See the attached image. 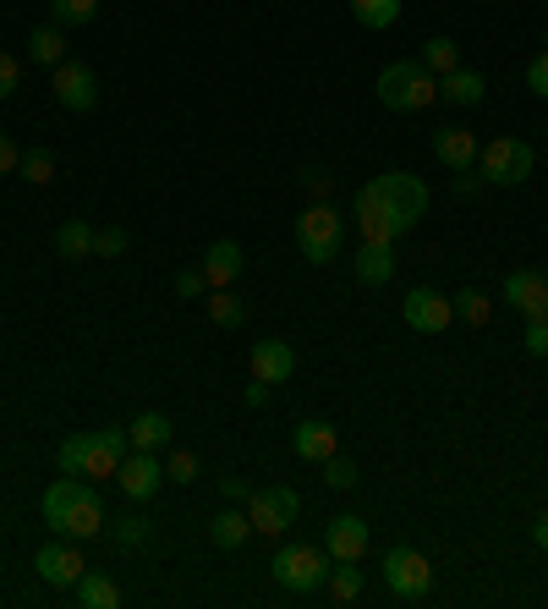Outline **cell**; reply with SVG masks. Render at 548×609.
I'll return each instance as SVG.
<instances>
[{"mask_svg": "<svg viewBox=\"0 0 548 609\" xmlns=\"http://www.w3.org/2000/svg\"><path fill=\"white\" fill-rule=\"evenodd\" d=\"M373 88H379V105H384V111H401V116L428 111V105L439 99V77H433L422 61H390Z\"/></svg>", "mask_w": 548, "mask_h": 609, "instance_id": "6da1fadb", "label": "cell"}, {"mask_svg": "<svg viewBox=\"0 0 548 609\" xmlns=\"http://www.w3.org/2000/svg\"><path fill=\"white\" fill-rule=\"evenodd\" d=\"M329 549H318V544H285V549H274V582L280 588H291V594H318L324 588V577H329Z\"/></svg>", "mask_w": 548, "mask_h": 609, "instance_id": "7a4b0ae2", "label": "cell"}, {"mask_svg": "<svg viewBox=\"0 0 548 609\" xmlns=\"http://www.w3.org/2000/svg\"><path fill=\"white\" fill-rule=\"evenodd\" d=\"M362 192H368V198H379V203H384V209L407 225V231L422 220V214H428V187H422L411 170H384V176L362 181Z\"/></svg>", "mask_w": 548, "mask_h": 609, "instance_id": "3957f363", "label": "cell"}, {"mask_svg": "<svg viewBox=\"0 0 548 609\" xmlns=\"http://www.w3.org/2000/svg\"><path fill=\"white\" fill-rule=\"evenodd\" d=\"M477 159H483V181H494V187H521L533 176V165H538L527 138H494Z\"/></svg>", "mask_w": 548, "mask_h": 609, "instance_id": "277c9868", "label": "cell"}, {"mask_svg": "<svg viewBox=\"0 0 548 609\" xmlns=\"http://www.w3.org/2000/svg\"><path fill=\"white\" fill-rule=\"evenodd\" d=\"M296 248L307 264H329L340 253V214L329 203H313L302 220H296Z\"/></svg>", "mask_w": 548, "mask_h": 609, "instance_id": "5b68a950", "label": "cell"}, {"mask_svg": "<svg viewBox=\"0 0 548 609\" xmlns=\"http://www.w3.org/2000/svg\"><path fill=\"white\" fill-rule=\"evenodd\" d=\"M296 511H302V500H296L291 483L253 489V500H247V522H253V533H264V538H280V533L296 522Z\"/></svg>", "mask_w": 548, "mask_h": 609, "instance_id": "8992f818", "label": "cell"}, {"mask_svg": "<svg viewBox=\"0 0 548 609\" xmlns=\"http://www.w3.org/2000/svg\"><path fill=\"white\" fill-rule=\"evenodd\" d=\"M384 582H390V594H396V599L417 605V599L433 588V566H428V555H422V549L396 544V549L384 555Z\"/></svg>", "mask_w": 548, "mask_h": 609, "instance_id": "52a82bcc", "label": "cell"}, {"mask_svg": "<svg viewBox=\"0 0 548 609\" xmlns=\"http://www.w3.org/2000/svg\"><path fill=\"white\" fill-rule=\"evenodd\" d=\"M50 94H55L61 111H94V105H99V77H94V66H83V61H61V66L50 72Z\"/></svg>", "mask_w": 548, "mask_h": 609, "instance_id": "ba28073f", "label": "cell"}, {"mask_svg": "<svg viewBox=\"0 0 548 609\" xmlns=\"http://www.w3.org/2000/svg\"><path fill=\"white\" fill-rule=\"evenodd\" d=\"M105 527H110V522H105V500L83 483V489H77V500H72V511L61 516V527H55V533H61V538H72V544H83V538H99Z\"/></svg>", "mask_w": 548, "mask_h": 609, "instance_id": "9c48e42d", "label": "cell"}, {"mask_svg": "<svg viewBox=\"0 0 548 609\" xmlns=\"http://www.w3.org/2000/svg\"><path fill=\"white\" fill-rule=\"evenodd\" d=\"M116 483H122V494L127 500H154L159 494V483H165V466L154 451H127L122 466H116Z\"/></svg>", "mask_w": 548, "mask_h": 609, "instance_id": "30bf717a", "label": "cell"}, {"mask_svg": "<svg viewBox=\"0 0 548 609\" xmlns=\"http://www.w3.org/2000/svg\"><path fill=\"white\" fill-rule=\"evenodd\" d=\"M401 307H407V324L417 335H439V329H450V318H455L450 297H439L433 286H411Z\"/></svg>", "mask_w": 548, "mask_h": 609, "instance_id": "8fae6325", "label": "cell"}, {"mask_svg": "<svg viewBox=\"0 0 548 609\" xmlns=\"http://www.w3.org/2000/svg\"><path fill=\"white\" fill-rule=\"evenodd\" d=\"M368 538H373L368 522L351 516V511L335 516V522L324 527V549H329V560H362V555H368Z\"/></svg>", "mask_w": 548, "mask_h": 609, "instance_id": "7c38bea8", "label": "cell"}, {"mask_svg": "<svg viewBox=\"0 0 548 609\" xmlns=\"http://www.w3.org/2000/svg\"><path fill=\"white\" fill-rule=\"evenodd\" d=\"M33 571H39L50 588H77V577H83L88 566H83V555H77L72 544H44V549L33 555Z\"/></svg>", "mask_w": 548, "mask_h": 609, "instance_id": "4fadbf2b", "label": "cell"}, {"mask_svg": "<svg viewBox=\"0 0 548 609\" xmlns=\"http://www.w3.org/2000/svg\"><path fill=\"white\" fill-rule=\"evenodd\" d=\"M505 303L516 307L521 318H544L548 313V275H538V270L505 275Z\"/></svg>", "mask_w": 548, "mask_h": 609, "instance_id": "5bb4252c", "label": "cell"}, {"mask_svg": "<svg viewBox=\"0 0 548 609\" xmlns=\"http://www.w3.org/2000/svg\"><path fill=\"white\" fill-rule=\"evenodd\" d=\"M291 451L302 461H318V466H324V461L340 451V434H335V423H324V418H302V423L291 429Z\"/></svg>", "mask_w": 548, "mask_h": 609, "instance_id": "9a60e30c", "label": "cell"}, {"mask_svg": "<svg viewBox=\"0 0 548 609\" xmlns=\"http://www.w3.org/2000/svg\"><path fill=\"white\" fill-rule=\"evenodd\" d=\"M357 225H362V242H396V237H407V225L379 198H368L362 187H357Z\"/></svg>", "mask_w": 548, "mask_h": 609, "instance_id": "2e32d148", "label": "cell"}, {"mask_svg": "<svg viewBox=\"0 0 548 609\" xmlns=\"http://www.w3.org/2000/svg\"><path fill=\"white\" fill-rule=\"evenodd\" d=\"M291 374H296V351H291L285 340H259V346H253V379L285 385Z\"/></svg>", "mask_w": 548, "mask_h": 609, "instance_id": "e0dca14e", "label": "cell"}, {"mask_svg": "<svg viewBox=\"0 0 548 609\" xmlns=\"http://www.w3.org/2000/svg\"><path fill=\"white\" fill-rule=\"evenodd\" d=\"M433 159H439V165H450V170H472V159H477V138H472L466 127H444V133H433Z\"/></svg>", "mask_w": 548, "mask_h": 609, "instance_id": "ac0fdd59", "label": "cell"}, {"mask_svg": "<svg viewBox=\"0 0 548 609\" xmlns=\"http://www.w3.org/2000/svg\"><path fill=\"white\" fill-rule=\"evenodd\" d=\"M242 270H247V253H242L236 242H214V248L203 253V275H209V286H236Z\"/></svg>", "mask_w": 548, "mask_h": 609, "instance_id": "d6986e66", "label": "cell"}, {"mask_svg": "<svg viewBox=\"0 0 548 609\" xmlns=\"http://www.w3.org/2000/svg\"><path fill=\"white\" fill-rule=\"evenodd\" d=\"M390 275H396V242H362L357 281L362 286H390Z\"/></svg>", "mask_w": 548, "mask_h": 609, "instance_id": "ffe728a7", "label": "cell"}, {"mask_svg": "<svg viewBox=\"0 0 548 609\" xmlns=\"http://www.w3.org/2000/svg\"><path fill=\"white\" fill-rule=\"evenodd\" d=\"M324 594L335 605H357L362 599V560H335L329 577H324Z\"/></svg>", "mask_w": 548, "mask_h": 609, "instance_id": "44dd1931", "label": "cell"}, {"mask_svg": "<svg viewBox=\"0 0 548 609\" xmlns=\"http://www.w3.org/2000/svg\"><path fill=\"white\" fill-rule=\"evenodd\" d=\"M483 72H466V66H455V72H444L439 77V99H450V105H477L483 99Z\"/></svg>", "mask_w": 548, "mask_h": 609, "instance_id": "7402d4cb", "label": "cell"}, {"mask_svg": "<svg viewBox=\"0 0 548 609\" xmlns=\"http://www.w3.org/2000/svg\"><path fill=\"white\" fill-rule=\"evenodd\" d=\"M72 594H77V605H83V609H116V605H122V588H116L105 571H83Z\"/></svg>", "mask_w": 548, "mask_h": 609, "instance_id": "603a6c76", "label": "cell"}, {"mask_svg": "<svg viewBox=\"0 0 548 609\" xmlns=\"http://www.w3.org/2000/svg\"><path fill=\"white\" fill-rule=\"evenodd\" d=\"M61 55H66V39H61V22H44V28H33L28 33V61H39V66H61Z\"/></svg>", "mask_w": 548, "mask_h": 609, "instance_id": "cb8c5ba5", "label": "cell"}, {"mask_svg": "<svg viewBox=\"0 0 548 609\" xmlns=\"http://www.w3.org/2000/svg\"><path fill=\"white\" fill-rule=\"evenodd\" d=\"M209 538H214V549H242V544L253 538L247 511H220V516L209 522Z\"/></svg>", "mask_w": 548, "mask_h": 609, "instance_id": "d4e9b609", "label": "cell"}, {"mask_svg": "<svg viewBox=\"0 0 548 609\" xmlns=\"http://www.w3.org/2000/svg\"><path fill=\"white\" fill-rule=\"evenodd\" d=\"M127 434H133V451H165L170 445V418L165 412H137Z\"/></svg>", "mask_w": 548, "mask_h": 609, "instance_id": "484cf974", "label": "cell"}, {"mask_svg": "<svg viewBox=\"0 0 548 609\" xmlns=\"http://www.w3.org/2000/svg\"><path fill=\"white\" fill-rule=\"evenodd\" d=\"M55 253H61V259H88V253H94V225H88V220H66V225L55 231Z\"/></svg>", "mask_w": 548, "mask_h": 609, "instance_id": "4316f807", "label": "cell"}, {"mask_svg": "<svg viewBox=\"0 0 548 609\" xmlns=\"http://www.w3.org/2000/svg\"><path fill=\"white\" fill-rule=\"evenodd\" d=\"M77 489H83V477H72V472H61V483H50V489H44V522H50V527H61V516L72 511Z\"/></svg>", "mask_w": 548, "mask_h": 609, "instance_id": "83f0119b", "label": "cell"}, {"mask_svg": "<svg viewBox=\"0 0 548 609\" xmlns=\"http://www.w3.org/2000/svg\"><path fill=\"white\" fill-rule=\"evenodd\" d=\"M417 61H422L433 77H444V72H455V66H461V44H455V39H428Z\"/></svg>", "mask_w": 548, "mask_h": 609, "instance_id": "f1b7e54d", "label": "cell"}, {"mask_svg": "<svg viewBox=\"0 0 548 609\" xmlns=\"http://www.w3.org/2000/svg\"><path fill=\"white\" fill-rule=\"evenodd\" d=\"M105 533H110V544H116V549H143V544H148V533H154V522H148V516H122V522H110V527H105Z\"/></svg>", "mask_w": 548, "mask_h": 609, "instance_id": "f546056e", "label": "cell"}, {"mask_svg": "<svg viewBox=\"0 0 548 609\" xmlns=\"http://www.w3.org/2000/svg\"><path fill=\"white\" fill-rule=\"evenodd\" d=\"M351 17L362 28H390L401 17V0H351Z\"/></svg>", "mask_w": 548, "mask_h": 609, "instance_id": "4dcf8cb0", "label": "cell"}, {"mask_svg": "<svg viewBox=\"0 0 548 609\" xmlns=\"http://www.w3.org/2000/svg\"><path fill=\"white\" fill-rule=\"evenodd\" d=\"M209 318H214L220 329H242V324H247V307L231 297V286H220V292L209 297Z\"/></svg>", "mask_w": 548, "mask_h": 609, "instance_id": "1f68e13d", "label": "cell"}, {"mask_svg": "<svg viewBox=\"0 0 548 609\" xmlns=\"http://www.w3.org/2000/svg\"><path fill=\"white\" fill-rule=\"evenodd\" d=\"M50 11H55L61 28H83V22L99 17V0H50Z\"/></svg>", "mask_w": 548, "mask_h": 609, "instance_id": "d6a6232c", "label": "cell"}, {"mask_svg": "<svg viewBox=\"0 0 548 609\" xmlns=\"http://www.w3.org/2000/svg\"><path fill=\"white\" fill-rule=\"evenodd\" d=\"M450 307H455V318H466V324H488V313H494V303H488L483 292H472V286H466V292H455Z\"/></svg>", "mask_w": 548, "mask_h": 609, "instance_id": "836d02e7", "label": "cell"}, {"mask_svg": "<svg viewBox=\"0 0 548 609\" xmlns=\"http://www.w3.org/2000/svg\"><path fill=\"white\" fill-rule=\"evenodd\" d=\"M17 176H22V181H33V187H44V181L55 176V154H50V149H28V154H22V165H17Z\"/></svg>", "mask_w": 548, "mask_h": 609, "instance_id": "e575fe53", "label": "cell"}, {"mask_svg": "<svg viewBox=\"0 0 548 609\" xmlns=\"http://www.w3.org/2000/svg\"><path fill=\"white\" fill-rule=\"evenodd\" d=\"M324 483H329V489H340V494H346V489H357V461L335 451V456L324 461Z\"/></svg>", "mask_w": 548, "mask_h": 609, "instance_id": "d590c367", "label": "cell"}, {"mask_svg": "<svg viewBox=\"0 0 548 609\" xmlns=\"http://www.w3.org/2000/svg\"><path fill=\"white\" fill-rule=\"evenodd\" d=\"M83 456H88V434H72V440H61L55 466H61V472H72V477H83Z\"/></svg>", "mask_w": 548, "mask_h": 609, "instance_id": "8d00e7d4", "label": "cell"}, {"mask_svg": "<svg viewBox=\"0 0 548 609\" xmlns=\"http://www.w3.org/2000/svg\"><path fill=\"white\" fill-rule=\"evenodd\" d=\"M94 253H99V259H122V253H127V231H122V225L94 231Z\"/></svg>", "mask_w": 548, "mask_h": 609, "instance_id": "74e56055", "label": "cell"}, {"mask_svg": "<svg viewBox=\"0 0 548 609\" xmlns=\"http://www.w3.org/2000/svg\"><path fill=\"white\" fill-rule=\"evenodd\" d=\"M165 477L192 483V477H198V456H192V451H170V461H165Z\"/></svg>", "mask_w": 548, "mask_h": 609, "instance_id": "f35d334b", "label": "cell"}, {"mask_svg": "<svg viewBox=\"0 0 548 609\" xmlns=\"http://www.w3.org/2000/svg\"><path fill=\"white\" fill-rule=\"evenodd\" d=\"M203 292H209V275H203V270H181V275H176V297L192 303V297H203Z\"/></svg>", "mask_w": 548, "mask_h": 609, "instance_id": "ab89813d", "label": "cell"}, {"mask_svg": "<svg viewBox=\"0 0 548 609\" xmlns=\"http://www.w3.org/2000/svg\"><path fill=\"white\" fill-rule=\"evenodd\" d=\"M302 187H307V198H313V203H329L335 176H329V170H307V176H302Z\"/></svg>", "mask_w": 548, "mask_h": 609, "instance_id": "60d3db41", "label": "cell"}, {"mask_svg": "<svg viewBox=\"0 0 548 609\" xmlns=\"http://www.w3.org/2000/svg\"><path fill=\"white\" fill-rule=\"evenodd\" d=\"M527 351H533V357H548V313L544 318H527Z\"/></svg>", "mask_w": 548, "mask_h": 609, "instance_id": "b9f144b4", "label": "cell"}, {"mask_svg": "<svg viewBox=\"0 0 548 609\" xmlns=\"http://www.w3.org/2000/svg\"><path fill=\"white\" fill-rule=\"evenodd\" d=\"M17 83H22V66L0 50V99H11V94H17Z\"/></svg>", "mask_w": 548, "mask_h": 609, "instance_id": "7bdbcfd3", "label": "cell"}, {"mask_svg": "<svg viewBox=\"0 0 548 609\" xmlns=\"http://www.w3.org/2000/svg\"><path fill=\"white\" fill-rule=\"evenodd\" d=\"M527 88H533L538 99H548V50L533 61V66H527Z\"/></svg>", "mask_w": 548, "mask_h": 609, "instance_id": "ee69618b", "label": "cell"}, {"mask_svg": "<svg viewBox=\"0 0 548 609\" xmlns=\"http://www.w3.org/2000/svg\"><path fill=\"white\" fill-rule=\"evenodd\" d=\"M220 494H225V505H247V500H253V483H242V477H225V483H220Z\"/></svg>", "mask_w": 548, "mask_h": 609, "instance_id": "f6af8a7d", "label": "cell"}, {"mask_svg": "<svg viewBox=\"0 0 548 609\" xmlns=\"http://www.w3.org/2000/svg\"><path fill=\"white\" fill-rule=\"evenodd\" d=\"M17 165H22V154H17V144H11V138L0 133V176H11Z\"/></svg>", "mask_w": 548, "mask_h": 609, "instance_id": "bcb514c9", "label": "cell"}, {"mask_svg": "<svg viewBox=\"0 0 548 609\" xmlns=\"http://www.w3.org/2000/svg\"><path fill=\"white\" fill-rule=\"evenodd\" d=\"M270 390H274V385H264V379H253V385L242 390V401H247V407H264V401H270Z\"/></svg>", "mask_w": 548, "mask_h": 609, "instance_id": "7dc6e473", "label": "cell"}, {"mask_svg": "<svg viewBox=\"0 0 548 609\" xmlns=\"http://www.w3.org/2000/svg\"><path fill=\"white\" fill-rule=\"evenodd\" d=\"M533 544L548 549V511H538V522H533Z\"/></svg>", "mask_w": 548, "mask_h": 609, "instance_id": "c3c4849f", "label": "cell"}, {"mask_svg": "<svg viewBox=\"0 0 548 609\" xmlns=\"http://www.w3.org/2000/svg\"><path fill=\"white\" fill-rule=\"evenodd\" d=\"M455 176H461V181H455V192H461V198H472V192H477V176H466V170H455Z\"/></svg>", "mask_w": 548, "mask_h": 609, "instance_id": "681fc988", "label": "cell"}]
</instances>
